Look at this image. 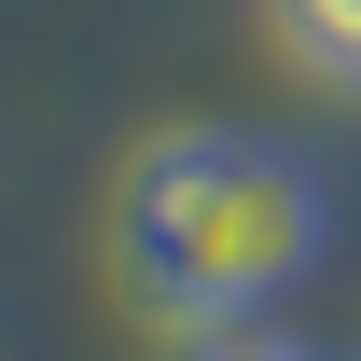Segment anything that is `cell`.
Instances as JSON below:
<instances>
[{"instance_id": "7a4b0ae2", "label": "cell", "mask_w": 361, "mask_h": 361, "mask_svg": "<svg viewBox=\"0 0 361 361\" xmlns=\"http://www.w3.org/2000/svg\"><path fill=\"white\" fill-rule=\"evenodd\" d=\"M292 42H306L319 70H348V84H361V0H292Z\"/></svg>"}, {"instance_id": "6da1fadb", "label": "cell", "mask_w": 361, "mask_h": 361, "mask_svg": "<svg viewBox=\"0 0 361 361\" xmlns=\"http://www.w3.org/2000/svg\"><path fill=\"white\" fill-rule=\"evenodd\" d=\"M319 180L278 153V139H223V126H180L153 139L111 195V250H126V292L180 334H236V319H264L292 278L319 264Z\"/></svg>"}, {"instance_id": "3957f363", "label": "cell", "mask_w": 361, "mask_h": 361, "mask_svg": "<svg viewBox=\"0 0 361 361\" xmlns=\"http://www.w3.org/2000/svg\"><path fill=\"white\" fill-rule=\"evenodd\" d=\"M223 361H306V348H223Z\"/></svg>"}]
</instances>
